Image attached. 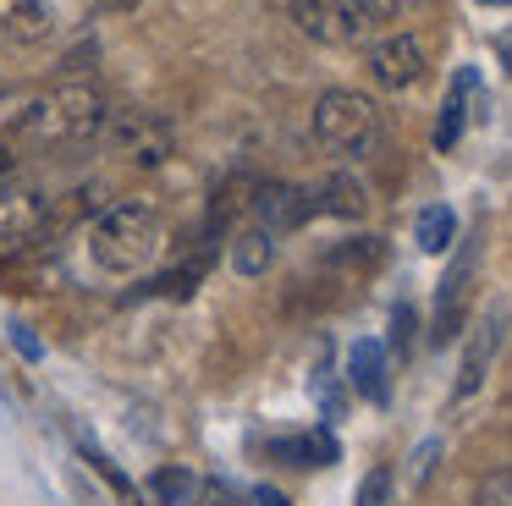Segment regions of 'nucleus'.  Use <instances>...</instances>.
<instances>
[{
    "instance_id": "obj_8",
    "label": "nucleus",
    "mask_w": 512,
    "mask_h": 506,
    "mask_svg": "<svg viewBox=\"0 0 512 506\" xmlns=\"http://www.w3.org/2000/svg\"><path fill=\"white\" fill-rule=\"evenodd\" d=\"M116 149L127 154V160H138V165H160L166 160V149H171V132H166V121H155V116H127V121H116Z\"/></svg>"
},
{
    "instance_id": "obj_3",
    "label": "nucleus",
    "mask_w": 512,
    "mask_h": 506,
    "mask_svg": "<svg viewBox=\"0 0 512 506\" xmlns=\"http://www.w3.org/2000/svg\"><path fill=\"white\" fill-rule=\"evenodd\" d=\"M380 132H386L380 105L369 94H358V88H325V94L314 99V138H320V149L336 154V160H347V165L369 160Z\"/></svg>"
},
{
    "instance_id": "obj_20",
    "label": "nucleus",
    "mask_w": 512,
    "mask_h": 506,
    "mask_svg": "<svg viewBox=\"0 0 512 506\" xmlns=\"http://www.w3.org/2000/svg\"><path fill=\"white\" fill-rule=\"evenodd\" d=\"M358 6L369 11V22H375V17H386V22H391V17H408V11L419 6V0H358Z\"/></svg>"
},
{
    "instance_id": "obj_13",
    "label": "nucleus",
    "mask_w": 512,
    "mask_h": 506,
    "mask_svg": "<svg viewBox=\"0 0 512 506\" xmlns=\"http://www.w3.org/2000/svg\"><path fill=\"white\" fill-rule=\"evenodd\" d=\"M347 380L358 385L364 396H386V352L375 347V341H358L353 347V358H347Z\"/></svg>"
},
{
    "instance_id": "obj_10",
    "label": "nucleus",
    "mask_w": 512,
    "mask_h": 506,
    "mask_svg": "<svg viewBox=\"0 0 512 506\" xmlns=\"http://www.w3.org/2000/svg\"><path fill=\"white\" fill-rule=\"evenodd\" d=\"M144 490H149V501H155V506H199L204 484H199V473H193V468H155Z\"/></svg>"
},
{
    "instance_id": "obj_18",
    "label": "nucleus",
    "mask_w": 512,
    "mask_h": 506,
    "mask_svg": "<svg viewBox=\"0 0 512 506\" xmlns=\"http://www.w3.org/2000/svg\"><path fill=\"white\" fill-rule=\"evenodd\" d=\"M474 506H512V479H507V468H496V473H485V479H479Z\"/></svg>"
},
{
    "instance_id": "obj_12",
    "label": "nucleus",
    "mask_w": 512,
    "mask_h": 506,
    "mask_svg": "<svg viewBox=\"0 0 512 506\" xmlns=\"http://www.w3.org/2000/svg\"><path fill=\"white\" fill-rule=\"evenodd\" d=\"M270 259H276V231H265V226L237 231V242H232V264H237V275H265V270H270Z\"/></svg>"
},
{
    "instance_id": "obj_1",
    "label": "nucleus",
    "mask_w": 512,
    "mask_h": 506,
    "mask_svg": "<svg viewBox=\"0 0 512 506\" xmlns=\"http://www.w3.org/2000/svg\"><path fill=\"white\" fill-rule=\"evenodd\" d=\"M105 121H111V99L94 83L67 77V83H50V88H39V94H28L17 138H23L28 149H72V143L100 138Z\"/></svg>"
},
{
    "instance_id": "obj_6",
    "label": "nucleus",
    "mask_w": 512,
    "mask_h": 506,
    "mask_svg": "<svg viewBox=\"0 0 512 506\" xmlns=\"http://www.w3.org/2000/svg\"><path fill=\"white\" fill-rule=\"evenodd\" d=\"M369 72H375L380 88H408V83H419V72H424L419 39H413L408 28H391V33H380V39H369Z\"/></svg>"
},
{
    "instance_id": "obj_9",
    "label": "nucleus",
    "mask_w": 512,
    "mask_h": 506,
    "mask_svg": "<svg viewBox=\"0 0 512 506\" xmlns=\"http://www.w3.org/2000/svg\"><path fill=\"white\" fill-rule=\"evenodd\" d=\"M501 325H507V314L496 308V319H490V330H479L474 341H468V352H463V363H457V385H452V402H468V396L485 385V369H490V358H496V347H501Z\"/></svg>"
},
{
    "instance_id": "obj_17",
    "label": "nucleus",
    "mask_w": 512,
    "mask_h": 506,
    "mask_svg": "<svg viewBox=\"0 0 512 506\" xmlns=\"http://www.w3.org/2000/svg\"><path fill=\"white\" fill-rule=\"evenodd\" d=\"M28 94H34V88H17V83L0 88V138H17V127H23V110H28Z\"/></svg>"
},
{
    "instance_id": "obj_16",
    "label": "nucleus",
    "mask_w": 512,
    "mask_h": 506,
    "mask_svg": "<svg viewBox=\"0 0 512 506\" xmlns=\"http://www.w3.org/2000/svg\"><path fill=\"white\" fill-rule=\"evenodd\" d=\"M325 209L331 215H364V182L358 176H331V187H325Z\"/></svg>"
},
{
    "instance_id": "obj_14",
    "label": "nucleus",
    "mask_w": 512,
    "mask_h": 506,
    "mask_svg": "<svg viewBox=\"0 0 512 506\" xmlns=\"http://www.w3.org/2000/svg\"><path fill=\"white\" fill-rule=\"evenodd\" d=\"M303 209H309V198H303L298 187H265V193H259V226L265 231L292 226V220H303Z\"/></svg>"
},
{
    "instance_id": "obj_23",
    "label": "nucleus",
    "mask_w": 512,
    "mask_h": 506,
    "mask_svg": "<svg viewBox=\"0 0 512 506\" xmlns=\"http://www.w3.org/2000/svg\"><path fill=\"white\" fill-rule=\"evenodd\" d=\"M479 6H507V0H479Z\"/></svg>"
},
{
    "instance_id": "obj_11",
    "label": "nucleus",
    "mask_w": 512,
    "mask_h": 506,
    "mask_svg": "<svg viewBox=\"0 0 512 506\" xmlns=\"http://www.w3.org/2000/svg\"><path fill=\"white\" fill-rule=\"evenodd\" d=\"M413 242H419L424 253H452V242H457V215H452V204L419 209V220H413Z\"/></svg>"
},
{
    "instance_id": "obj_19",
    "label": "nucleus",
    "mask_w": 512,
    "mask_h": 506,
    "mask_svg": "<svg viewBox=\"0 0 512 506\" xmlns=\"http://www.w3.org/2000/svg\"><path fill=\"white\" fill-rule=\"evenodd\" d=\"M386 501H391V468H369L353 506H386Z\"/></svg>"
},
{
    "instance_id": "obj_22",
    "label": "nucleus",
    "mask_w": 512,
    "mask_h": 506,
    "mask_svg": "<svg viewBox=\"0 0 512 506\" xmlns=\"http://www.w3.org/2000/svg\"><path fill=\"white\" fill-rule=\"evenodd\" d=\"M430 457H435V440H424V446H419V462H413V479H424V473H430Z\"/></svg>"
},
{
    "instance_id": "obj_15",
    "label": "nucleus",
    "mask_w": 512,
    "mask_h": 506,
    "mask_svg": "<svg viewBox=\"0 0 512 506\" xmlns=\"http://www.w3.org/2000/svg\"><path fill=\"white\" fill-rule=\"evenodd\" d=\"M474 94V72H457V83H452V99H446V110H441V127H435V143L441 149H452L457 138H463V99Z\"/></svg>"
},
{
    "instance_id": "obj_5",
    "label": "nucleus",
    "mask_w": 512,
    "mask_h": 506,
    "mask_svg": "<svg viewBox=\"0 0 512 506\" xmlns=\"http://www.w3.org/2000/svg\"><path fill=\"white\" fill-rule=\"evenodd\" d=\"M50 226V198L28 182L0 187V248H28Z\"/></svg>"
},
{
    "instance_id": "obj_2",
    "label": "nucleus",
    "mask_w": 512,
    "mask_h": 506,
    "mask_svg": "<svg viewBox=\"0 0 512 506\" xmlns=\"http://www.w3.org/2000/svg\"><path fill=\"white\" fill-rule=\"evenodd\" d=\"M89 253L105 275H122V281L127 275H144L149 264L166 253V220H160V209L144 204V198H122V204H111L94 220Z\"/></svg>"
},
{
    "instance_id": "obj_21",
    "label": "nucleus",
    "mask_w": 512,
    "mask_h": 506,
    "mask_svg": "<svg viewBox=\"0 0 512 506\" xmlns=\"http://www.w3.org/2000/svg\"><path fill=\"white\" fill-rule=\"evenodd\" d=\"M254 506H287V495L270 490V484H259V490H254Z\"/></svg>"
},
{
    "instance_id": "obj_7",
    "label": "nucleus",
    "mask_w": 512,
    "mask_h": 506,
    "mask_svg": "<svg viewBox=\"0 0 512 506\" xmlns=\"http://www.w3.org/2000/svg\"><path fill=\"white\" fill-rule=\"evenodd\" d=\"M61 28L56 0H0V44H39Z\"/></svg>"
},
{
    "instance_id": "obj_4",
    "label": "nucleus",
    "mask_w": 512,
    "mask_h": 506,
    "mask_svg": "<svg viewBox=\"0 0 512 506\" xmlns=\"http://www.w3.org/2000/svg\"><path fill=\"white\" fill-rule=\"evenodd\" d=\"M292 22H298L309 39L336 44V50L369 39V11L358 6V0H292Z\"/></svg>"
}]
</instances>
